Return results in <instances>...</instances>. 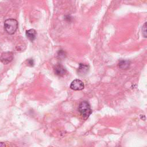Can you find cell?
Instances as JSON below:
<instances>
[{
	"mask_svg": "<svg viewBox=\"0 0 147 147\" xmlns=\"http://www.w3.org/2000/svg\"><path fill=\"white\" fill-rule=\"evenodd\" d=\"M78 111L84 119H86L92 113L90 105L87 101H82L80 103L78 107Z\"/></svg>",
	"mask_w": 147,
	"mask_h": 147,
	"instance_id": "6da1fadb",
	"label": "cell"
},
{
	"mask_svg": "<svg viewBox=\"0 0 147 147\" xmlns=\"http://www.w3.org/2000/svg\"><path fill=\"white\" fill-rule=\"evenodd\" d=\"M18 28V22L16 20L10 18L6 20L4 22V28L5 31L9 34H14Z\"/></svg>",
	"mask_w": 147,
	"mask_h": 147,
	"instance_id": "7a4b0ae2",
	"label": "cell"
},
{
	"mask_svg": "<svg viewBox=\"0 0 147 147\" xmlns=\"http://www.w3.org/2000/svg\"><path fill=\"white\" fill-rule=\"evenodd\" d=\"M70 88L75 91H79L84 88V84L80 79H75L71 83Z\"/></svg>",
	"mask_w": 147,
	"mask_h": 147,
	"instance_id": "3957f363",
	"label": "cell"
},
{
	"mask_svg": "<svg viewBox=\"0 0 147 147\" xmlns=\"http://www.w3.org/2000/svg\"><path fill=\"white\" fill-rule=\"evenodd\" d=\"M13 59V54L11 52H5L2 53L0 57L1 61L5 64L11 62Z\"/></svg>",
	"mask_w": 147,
	"mask_h": 147,
	"instance_id": "277c9868",
	"label": "cell"
},
{
	"mask_svg": "<svg viewBox=\"0 0 147 147\" xmlns=\"http://www.w3.org/2000/svg\"><path fill=\"white\" fill-rule=\"evenodd\" d=\"M54 72L57 75L59 76H63L66 74L67 70L61 64H57L54 67Z\"/></svg>",
	"mask_w": 147,
	"mask_h": 147,
	"instance_id": "5b68a950",
	"label": "cell"
},
{
	"mask_svg": "<svg viewBox=\"0 0 147 147\" xmlns=\"http://www.w3.org/2000/svg\"><path fill=\"white\" fill-rule=\"evenodd\" d=\"M89 71V67L87 65L80 63L78 69V73L80 76L86 75Z\"/></svg>",
	"mask_w": 147,
	"mask_h": 147,
	"instance_id": "8992f818",
	"label": "cell"
},
{
	"mask_svg": "<svg viewBox=\"0 0 147 147\" xmlns=\"http://www.w3.org/2000/svg\"><path fill=\"white\" fill-rule=\"evenodd\" d=\"M36 31L34 29H30L26 31V36L27 38L31 41H33L36 39Z\"/></svg>",
	"mask_w": 147,
	"mask_h": 147,
	"instance_id": "52a82bcc",
	"label": "cell"
},
{
	"mask_svg": "<svg viewBox=\"0 0 147 147\" xmlns=\"http://www.w3.org/2000/svg\"><path fill=\"white\" fill-rule=\"evenodd\" d=\"M130 64V61L122 60L119 61V62L118 63V67L121 69H126L129 68Z\"/></svg>",
	"mask_w": 147,
	"mask_h": 147,
	"instance_id": "ba28073f",
	"label": "cell"
},
{
	"mask_svg": "<svg viewBox=\"0 0 147 147\" xmlns=\"http://www.w3.org/2000/svg\"><path fill=\"white\" fill-rule=\"evenodd\" d=\"M142 35L145 38H146V22H145V24H144L142 26Z\"/></svg>",
	"mask_w": 147,
	"mask_h": 147,
	"instance_id": "9c48e42d",
	"label": "cell"
},
{
	"mask_svg": "<svg viewBox=\"0 0 147 147\" xmlns=\"http://www.w3.org/2000/svg\"><path fill=\"white\" fill-rule=\"evenodd\" d=\"M58 56H59L60 57H64L65 56V53L64 51L63 50H59V51L57 53Z\"/></svg>",
	"mask_w": 147,
	"mask_h": 147,
	"instance_id": "30bf717a",
	"label": "cell"
},
{
	"mask_svg": "<svg viewBox=\"0 0 147 147\" xmlns=\"http://www.w3.org/2000/svg\"><path fill=\"white\" fill-rule=\"evenodd\" d=\"M27 61H28V65H30V66H31V67H33V66L34 65V60H33V59H28V60H27Z\"/></svg>",
	"mask_w": 147,
	"mask_h": 147,
	"instance_id": "8fae6325",
	"label": "cell"
},
{
	"mask_svg": "<svg viewBox=\"0 0 147 147\" xmlns=\"http://www.w3.org/2000/svg\"><path fill=\"white\" fill-rule=\"evenodd\" d=\"M5 146V144L2 143V142H1L0 143V146Z\"/></svg>",
	"mask_w": 147,
	"mask_h": 147,
	"instance_id": "7c38bea8",
	"label": "cell"
}]
</instances>
